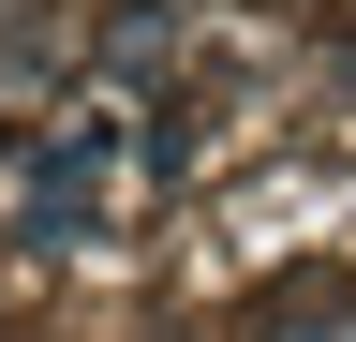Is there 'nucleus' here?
I'll list each match as a JSON object with an SVG mask.
<instances>
[{"instance_id": "f257e3e1", "label": "nucleus", "mask_w": 356, "mask_h": 342, "mask_svg": "<svg viewBox=\"0 0 356 342\" xmlns=\"http://www.w3.org/2000/svg\"><path fill=\"white\" fill-rule=\"evenodd\" d=\"M104 179H119V134H74V149L30 179V224H44V238H89V224H104Z\"/></svg>"}, {"instance_id": "f03ea898", "label": "nucleus", "mask_w": 356, "mask_h": 342, "mask_svg": "<svg viewBox=\"0 0 356 342\" xmlns=\"http://www.w3.org/2000/svg\"><path fill=\"white\" fill-rule=\"evenodd\" d=\"M267 342H356V313H341V297H327V313H282V327H267Z\"/></svg>"}]
</instances>
